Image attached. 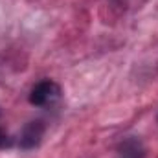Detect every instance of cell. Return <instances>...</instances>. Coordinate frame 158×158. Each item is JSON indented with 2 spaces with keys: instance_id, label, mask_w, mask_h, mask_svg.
I'll return each instance as SVG.
<instances>
[{
  "instance_id": "6da1fadb",
  "label": "cell",
  "mask_w": 158,
  "mask_h": 158,
  "mask_svg": "<svg viewBox=\"0 0 158 158\" xmlns=\"http://www.w3.org/2000/svg\"><path fill=\"white\" fill-rule=\"evenodd\" d=\"M59 98H61V86L50 79H44V81L37 83L30 92V103L35 107L53 105L55 101H59Z\"/></svg>"
},
{
  "instance_id": "7a4b0ae2",
  "label": "cell",
  "mask_w": 158,
  "mask_h": 158,
  "mask_svg": "<svg viewBox=\"0 0 158 158\" xmlns=\"http://www.w3.org/2000/svg\"><path fill=\"white\" fill-rule=\"evenodd\" d=\"M44 131H46V125L40 119H33V121L26 123L24 129H22V132H20V140H19L20 147L22 149H33V147H37L40 143V140H42V136H44Z\"/></svg>"
},
{
  "instance_id": "3957f363",
  "label": "cell",
  "mask_w": 158,
  "mask_h": 158,
  "mask_svg": "<svg viewBox=\"0 0 158 158\" xmlns=\"http://www.w3.org/2000/svg\"><path fill=\"white\" fill-rule=\"evenodd\" d=\"M119 158H145V149L138 138H129L119 145Z\"/></svg>"
},
{
  "instance_id": "277c9868",
  "label": "cell",
  "mask_w": 158,
  "mask_h": 158,
  "mask_svg": "<svg viewBox=\"0 0 158 158\" xmlns=\"http://www.w3.org/2000/svg\"><path fill=\"white\" fill-rule=\"evenodd\" d=\"M13 143H15V140L11 138V134L0 127V149H9V147H13Z\"/></svg>"
}]
</instances>
